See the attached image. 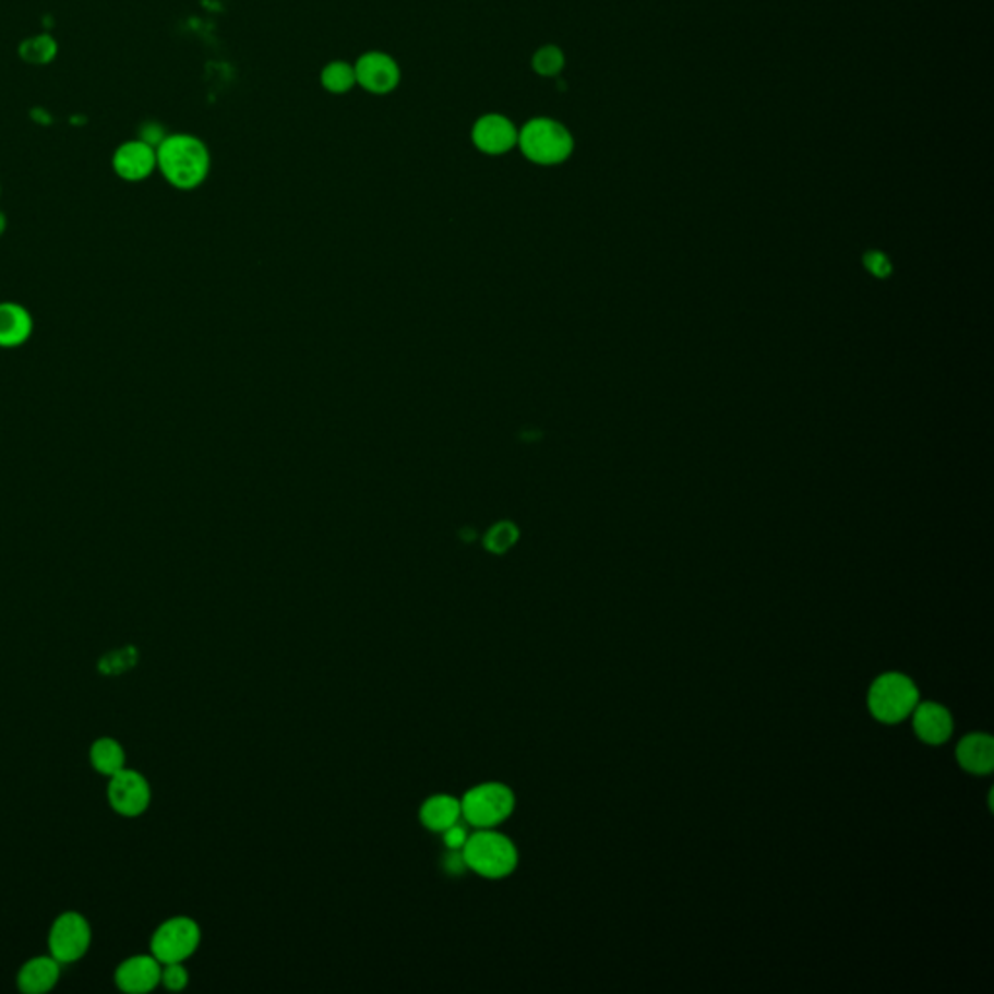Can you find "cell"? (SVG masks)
<instances>
[{
    "label": "cell",
    "instance_id": "obj_1",
    "mask_svg": "<svg viewBox=\"0 0 994 994\" xmlns=\"http://www.w3.org/2000/svg\"><path fill=\"white\" fill-rule=\"evenodd\" d=\"M159 173L179 191H193L211 173V151L199 136L177 132L168 134L158 148Z\"/></svg>",
    "mask_w": 994,
    "mask_h": 994
},
{
    "label": "cell",
    "instance_id": "obj_2",
    "mask_svg": "<svg viewBox=\"0 0 994 994\" xmlns=\"http://www.w3.org/2000/svg\"><path fill=\"white\" fill-rule=\"evenodd\" d=\"M921 702V687L903 670H882L866 687L864 704L872 719L882 724H903Z\"/></svg>",
    "mask_w": 994,
    "mask_h": 994
},
{
    "label": "cell",
    "instance_id": "obj_3",
    "mask_svg": "<svg viewBox=\"0 0 994 994\" xmlns=\"http://www.w3.org/2000/svg\"><path fill=\"white\" fill-rule=\"evenodd\" d=\"M460 854L467 871L486 881H505L515 874L520 863L519 847L502 834L500 827L475 829Z\"/></svg>",
    "mask_w": 994,
    "mask_h": 994
},
{
    "label": "cell",
    "instance_id": "obj_4",
    "mask_svg": "<svg viewBox=\"0 0 994 994\" xmlns=\"http://www.w3.org/2000/svg\"><path fill=\"white\" fill-rule=\"evenodd\" d=\"M517 148L537 166H560L572 158L575 141L565 124L550 117H532L519 129Z\"/></svg>",
    "mask_w": 994,
    "mask_h": 994
},
{
    "label": "cell",
    "instance_id": "obj_5",
    "mask_svg": "<svg viewBox=\"0 0 994 994\" xmlns=\"http://www.w3.org/2000/svg\"><path fill=\"white\" fill-rule=\"evenodd\" d=\"M515 806V791L502 781L475 785L460 797L463 822L475 829L502 827L513 816Z\"/></svg>",
    "mask_w": 994,
    "mask_h": 994
},
{
    "label": "cell",
    "instance_id": "obj_6",
    "mask_svg": "<svg viewBox=\"0 0 994 994\" xmlns=\"http://www.w3.org/2000/svg\"><path fill=\"white\" fill-rule=\"evenodd\" d=\"M203 941V931L191 917H171L159 924L151 938V954L159 963H177L193 958Z\"/></svg>",
    "mask_w": 994,
    "mask_h": 994
},
{
    "label": "cell",
    "instance_id": "obj_7",
    "mask_svg": "<svg viewBox=\"0 0 994 994\" xmlns=\"http://www.w3.org/2000/svg\"><path fill=\"white\" fill-rule=\"evenodd\" d=\"M49 951L61 966L74 963L86 956L92 944L88 919L74 911H67L55 919L49 931Z\"/></svg>",
    "mask_w": 994,
    "mask_h": 994
},
{
    "label": "cell",
    "instance_id": "obj_8",
    "mask_svg": "<svg viewBox=\"0 0 994 994\" xmlns=\"http://www.w3.org/2000/svg\"><path fill=\"white\" fill-rule=\"evenodd\" d=\"M107 801L119 816L139 818L151 806V783L136 769L123 767L121 771L109 777Z\"/></svg>",
    "mask_w": 994,
    "mask_h": 994
},
{
    "label": "cell",
    "instance_id": "obj_9",
    "mask_svg": "<svg viewBox=\"0 0 994 994\" xmlns=\"http://www.w3.org/2000/svg\"><path fill=\"white\" fill-rule=\"evenodd\" d=\"M356 82L361 89L373 96H388L393 94L403 80L400 64L393 55L385 51H368L360 55L354 62Z\"/></svg>",
    "mask_w": 994,
    "mask_h": 994
},
{
    "label": "cell",
    "instance_id": "obj_10",
    "mask_svg": "<svg viewBox=\"0 0 994 994\" xmlns=\"http://www.w3.org/2000/svg\"><path fill=\"white\" fill-rule=\"evenodd\" d=\"M909 721L915 739L931 749L944 746L956 731V717L941 699L919 702Z\"/></svg>",
    "mask_w": 994,
    "mask_h": 994
},
{
    "label": "cell",
    "instance_id": "obj_11",
    "mask_svg": "<svg viewBox=\"0 0 994 994\" xmlns=\"http://www.w3.org/2000/svg\"><path fill=\"white\" fill-rule=\"evenodd\" d=\"M470 141L478 152L486 156H503L517 148L519 127L507 115L486 113L476 119L470 131Z\"/></svg>",
    "mask_w": 994,
    "mask_h": 994
},
{
    "label": "cell",
    "instance_id": "obj_12",
    "mask_svg": "<svg viewBox=\"0 0 994 994\" xmlns=\"http://www.w3.org/2000/svg\"><path fill=\"white\" fill-rule=\"evenodd\" d=\"M954 762L971 777H991L994 769V739L986 731H971L959 739Z\"/></svg>",
    "mask_w": 994,
    "mask_h": 994
},
{
    "label": "cell",
    "instance_id": "obj_13",
    "mask_svg": "<svg viewBox=\"0 0 994 994\" xmlns=\"http://www.w3.org/2000/svg\"><path fill=\"white\" fill-rule=\"evenodd\" d=\"M115 983L123 993H151L161 983V963L152 954L127 958L115 971Z\"/></svg>",
    "mask_w": 994,
    "mask_h": 994
},
{
    "label": "cell",
    "instance_id": "obj_14",
    "mask_svg": "<svg viewBox=\"0 0 994 994\" xmlns=\"http://www.w3.org/2000/svg\"><path fill=\"white\" fill-rule=\"evenodd\" d=\"M113 169L117 176L129 183L144 181L158 169L156 148L146 142L131 141L121 144L113 154Z\"/></svg>",
    "mask_w": 994,
    "mask_h": 994
},
{
    "label": "cell",
    "instance_id": "obj_15",
    "mask_svg": "<svg viewBox=\"0 0 994 994\" xmlns=\"http://www.w3.org/2000/svg\"><path fill=\"white\" fill-rule=\"evenodd\" d=\"M59 979H61V963L49 954V956L27 959L26 963L20 968L16 983L22 993L45 994L53 991Z\"/></svg>",
    "mask_w": 994,
    "mask_h": 994
},
{
    "label": "cell",
    "instance_id": "obj_16",
    "mask_svg": "<svg viewBox=\"0 0 994 994\" xmlns=\"http://www.w3.org/2000/svg\"><path fill=\"white\" fill-rule=\"evenodd\" d=\"M418 818L428 831L432 834H443L447 827L455 826L463 819V810H460V799L450 792H438L428 797L420 806Z\"/></svg>",
    "mask_w": 994,
    "mask_h": 994
},
{
    "label": "cell",
    "instance_id": "obj_17",
    "mask_svg": "<svg viewBox=\"0 0 994 994\" xmlns=\"http://www.w3.org/2000/svg\"><path fill=\"white\" fill-rule=\"evenodd\" d=\"M34 335V318L14 301L0 303V348H19Z\"/></svg>",
    "mask_w": 994,
    "mask_h": 994
},
{
    "label": "cell",
    "instance_id": "obj_18",
    "mask_svg": "<svg viewBox=\"0 0 994 994\" xmlns=\"http://www.w3.org/2000/svg\"><path fill=\"white\" fill-rule=\"evenodd\" d=\"M89 764L97 774L106 775V777L121 771L123 767H127V754H124L121 742L109 739V736L97 739L89 749Z\"/></svg>",
    "mask_w": 994,
    "mask_h": 994
},
{
    "label": "cell",
    "instance_id": "obj_19",
    "mask_svg": "<svg viewBox=\"0 0 994 994\" xmlns=\"http://www.w3.org/2000/svg\"><path fill=\"white\" fill-rule=\"evenodd\" d=\"M319 80H321V86L333 96H344V94L352 92L358 86L354 64L348 61H340V59L326 62L323 71L319 74Z\"/></svg>",
    "mask_w": 994,
    "mask_h": 994
},
{
    "label": "cell",
    "instance_id": "obj_20",
    "mask_svg": "<svg viewBox=\"0 0 994 994\" xmlns=\"http://www.w3.org/2000/svg\"><path fill=\"white\" fill-rule=\"evenodd\" d=\"M20 57L29 64H49L57 57V44L51 36L29 37L20 45Z\"/></svg>",
    "mask_w": 994,
    "mask_h": 994
},
{
    "label": "cell",
    "instance_id": "obj_21",
    "mask_svg": "<svg viewBox=\"0 0 994 994\" xmlns=\"http://www.w3.org/2000/svg\"><path fill=\"white\" fill-rule=\"evenodd\" d=\"M530 64H532V71L537 72L538 76L554 79L563 71L565 57H563V51L560 47L544 45V47L538 49L537 53L532 55Z\"/></svg>",
    "mask_w": 994,
    "mask_h": 994
},
{
    "label": "cell",
    "instance_id": "obj_22",
    "mask_svg": "<svg viewBox=\"0 0 994 994\" xmlns=\"http://www.w3.org/2000/svg\"><path fill=\"white\" fill-rule=\"evenodd\" d=\"M517 538H519L517 527L513 523L503 520L488 530L484 538L486 550H490L492 554H505L510 548L515 546Z\"/></svg>",
    "mask_w": 994,
    "mask_h": 994
},
{
    "label": "cell",
    "instance_id": "obj_23",
    "mask_svg": "<svg viewBox=\"0 0 994 994\" xmlns=\"http://www.w3.org/2000/svg\"><path fill=\"white\" fill-rule=\"evenodd\" d=\"M171 993H179L189 985V969L183 966V961L177 963H161V983Z\"/></svg>",
    "mask_w": 994,
    "mask_h": 994
},
{
    "label": "cell",
    "instance_id": "obj_24",
    "mask_svg": "<svg viewBox=\"0 0 994 994\" xmlns=\"http://www.w3.org/2000/svg\"><path fill=\"white\" fill-rule=\"evenodd\" d=\"M134 660H136V652H134L132 647H129L127 651L109 652L104 659L99 660V670L104 674H119V672L132 667Z\"/></svg>",
    "mask_w": 994,
    "mask_h": 994
},
{
    "label": "cell",
    "instance_id": "obj_25",
    "mask_svg": "<svg viewBox=\"0 0 994 994\" xmlns=\"http://www.w3.org/2000/svg\"><path fill=\"white\" fill-rule=\"evenodd\" d=\"M441 836H443V845L447 847V851H463V847L467 845L468 837H470V831H468L467 824L460 819L455 826L447 827Z\"/></svg>",
    "mask_w": 994,
    "mask_h": 994
},
{
    "label": "cell",
    "instance_id": "obj_26",
    "mask_svg": "<svg viewBox=\"0 0 994 994\" xmlns=\"http://www.w3.org/2000/svg\"><path fill=\"white\" fill-rule=\"evenodd\" d=\"M866 266H869V271L872 274H876L881 278H886L891 273V263H889L888 256L882 255V253H869L866 255Z\"/></svg>",
    "mask_w": 994,
    "mask_h": 994
},
{
    "label": "cell",
    "instance_id": "obj_27",
    "mask_svg": "<svg viewBox=\"0 0 994 994\" xmlns=\"http://www.w3.org/2000/svg\"><path fill=\"white\" fill-rule=\"evenodd\" d=\"M166 136H168V134H166V131H164L158 123H148L142 127L139 141L146 142V144H151L154 148H158Z\"/></svg>",
    "mask_w": 994,
    "mask_h": 994
},
{
    "label": "cell",
    "instance_id": "obj_28",
    "mask_svg": "<svg viewBox=\"0 0 994 994\" xmlns=\"http://www.w3.org/2000/svg\"><path fill=\"white\" fill-rule=\"evenodd\" d=\"M4 228H7V218H4V214L0 212V233L4 231Z\"/></svg>",
    "mask_w": 994,
    "mask_h": 994
}]
</instances>
